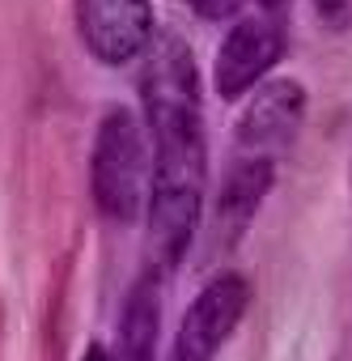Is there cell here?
<instances>
[{"mask_svg":"<svg viewBox=\"0 0 352 361\" xmlns=\"http://www.w3.org/2000/svg\"><path fill=\"white\" fill-rule=\"evenodd\" d=\"M144 123L153 136L149 161V272L165 276L196 238L204 213V115H200V73L179 35H157L144 47L140 68Z\"/></svg>","mask_w":352,"mask_h":361,"instance_id":"6da1fadb","label":"cell"},{"mask_svg":"<svg viewBox=\"0 0 352 361\" xmlns=\"http://www.w3.org/2000/svg\"><path fill=\"white\" fill-rule=\"evenodd\" d=\"M89 178H94V200L111 221L140 217L144 196H149V145L132 111L115 106L98 123Z\"/></svg>","mask_w":352,"mask_h":361,"instance_id":"7a4b0ae2","label":"cell"},{"mask_svg":"<svg viewBox=\"0 0 352 361\" xmlns=\"http://www.w3.org/2000/svg\"><path fill=\"white\" fill-rule=\"evenodd\" d=\"M246 302H251V289H246L242 276L225 272V276L208 281L196 293V302L187 306L183 323H179L170 361H213L221 353V344L230 340V331L238 327Z\"/></svg>","mask_w":352,"mask_h":361,"instance_id":"3957f363","label":"cell"},{"mask_svg":"<svg viewBox=\"0 0 352 361\" xmlns=\"http://www.w3.org/2000/svg\"><path fill=\"white\" fill-rule=\"evenodd\" d=\"M77 30L102 64H127L153 39L149 0H77Z\"/></svg>","mask_w":352,"mask_h":361,"instance_id":"277c9868","label":"cell"},{"mask_svg":"<svg viewBox=\"0 0 352 361\" xmlns=\"http://www.w3.org/2000/svg\"><path fill=\"white\" fill-rule=\"evenodd\" d=\"M301 115H306V94L297 81H268L251 106L242 111L238 119V132H234V153H251V157H280L297 128H301Z\"/></svg>","mask_w":352,"mask_h":361,"instance_id":"5b68a950","label":"cell"},{"mask_svg":"<svg viewBox=\"0 0 352 361\" xmlns=\"http://www.w3.org/2000/svg\"><path fill=\"white\" fill-rule=\"evenodd\" d=\"M280 51H284V35L272 18H242L217 51V94L242 98L251 85L263 81V73L280 60Z\"/></svg>","mask_w":352,"mask_h":361,"instance_id":"8992f818","label":"cell"},{"mask_svg":"<svg viewBox=\"0 0 352 361\" xmlns=\"http://www.w3.org/2000/svg\"><path fill=\"white\" fill-rule=\"evenodd\" d=\"M272 183H276V161L272 157L234 153V161H230V170L221 178V196H217V234H221V243L242 238V230L259 213Z\"/></svg>","mask_w":352,"mask_h":361,"instance_id":"52a82bcc","label":"cell"},{"mask_svg":"<svg viewBox=\"0 0 352 361\" xmlns=\"http://www.w3.org/2000/svg\"><path fill=\"white\" fill-rule=\"evenodd\" d=\"M153 272H144L119 314V336H115V361H157V331H161V293H157Z\"/></svg>","mask_w":352,"mask_h":361,"instance_id":"ba28073f","label":"cell"},{"mask_svg":"<svg viewBox=\"0 0 352 361\" xmlns=\"http://www.w3.org/2000/svg\"><path fill=\"white\" fill-rule=\"evenodd\" d=\"M187 5L200 13V18H208V22H217V18H230L242 0H187Z\"/></svg>","mask_w":352,"mask_h":361,"instance_id":"9c48e42d","label":"cell"},{"mask_svg":"<svg viewBox=\"0 0 352 361\" xmlns=\"http://www.w3.org/2000/svg\"><path fill=\"white\" fill-rule=\"evenodd\" d=\"M314 5L322 13H344V9H352V0H314Z\"/></svg>","mask_w":352,"mask_h":361,"instance_id":"30bf717a","label":"cell"},{"mask_svg":"<svg viewBox=\"0 0 352 361\" xmlns=\"http://www.w3.org/2000/svg\"><path fill=\"white\" fill-rule=\"evenodd\" d=\"M81 361H111V357L102 353V344H94V348H85V357H81Z\"/></svg>","mask_w":352,"mask_h":361,"instance_id":"8fae6325","label":"cell"}]
</instances>
